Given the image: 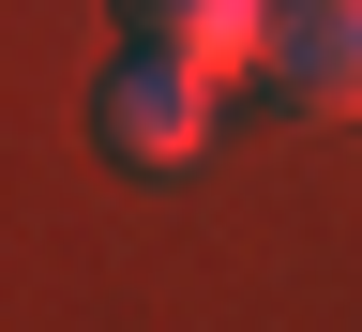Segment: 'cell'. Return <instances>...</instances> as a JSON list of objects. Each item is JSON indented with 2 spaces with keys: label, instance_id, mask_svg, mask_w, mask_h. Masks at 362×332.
Wrapping results in <instances>:
<instances>
[{
  "label": "cell",
  "instance_id": "cell-3",
  "mask_svg": "<svg viewBox=\"0 0 362 332\" xmlns=\"http://www.w3.org/2000/svg\"><path fill=\"white\" fill-rule=\"evenodd\" d=\"M121 45H166V61H197V76H257L272 61V0H106Z\"/></svg>",
  "mask_w": 362,
  "mask_h": 332
},
{
  "label": "cell",
  "instance_id": "cell-2",
  "mask_svg": "<svg viewBox=\"0 0 362 332\" xmlns=\"http://www.w3.org/2000/svg\"><path fill=\"white\" fill-rule=\"evenodd\" d=\"M272 106L302 121H362V0H272Z\"/></svg>",
  "mask_w": 362,
  "mask_h": 332
},
{
  "label": "cell",
  "instance_id": "cell-1",
  "mask_svg": "<svg viewBox=\"0 0 362 332\" xmlns=\"http://www.w3.org/2000/svg\"><path fill=\"white\" fill-rule=\"evenodd\" d=\"M90 136H106L136 181H181V166L211 151V76H197V61H166V45H121L106 91H90Z\"/></svg>",
  "mask_w": 362,
  "mask_h": 332
}]
</instances>
